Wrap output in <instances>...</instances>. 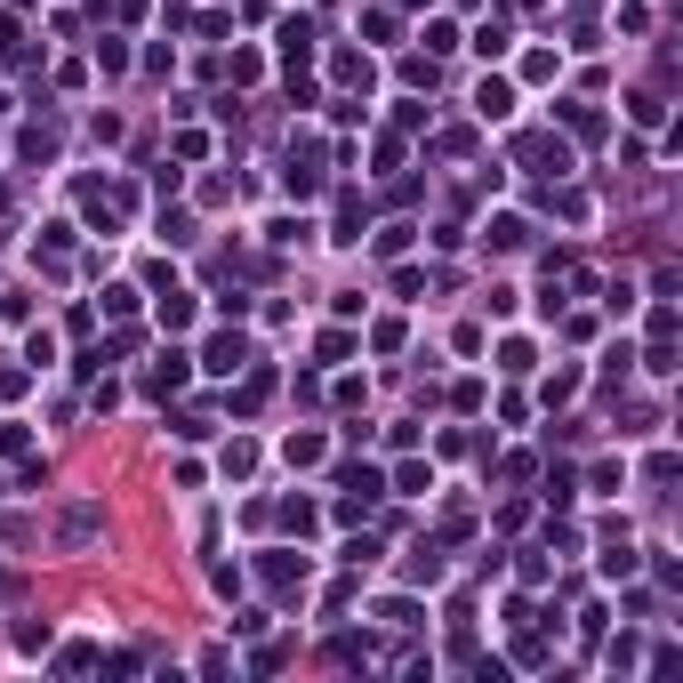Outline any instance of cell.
<instances>
[{
	"label": "cell",
	"instance_id": "cell-1",
	"mask_svg": "<svg viewBox=\"0 0 683 683\" xmlns=\"http://www.w3.org/2000/svg\"><path fill=\"white\" fill-rule=\"evenodd\" d=\"M57 539H64V547H89V539H97V507H73L57 522Z\"/></svg>",
	"mask_w": 683,
	"mask_h": 683
},
{
	"label": "cell",
	"instance_id": "cell-2",
	"mask_svg": "<svg viewBox=\"0 0 683 683\" xmlns=\"http://www.w3.org/2000/svg\"><path fill=\"white\" fill-rule=\"evenodd\" d=\"M474 105H483V121H507V113H514V89H507V81H483V89H474Z\"/></svg>",
	"mask_w": 683,
	"mask_h": 683
},
{
	"label": "cell",
	"instance_id": "cell-3",
	"mask_svg": "<svg viewBox=\"0 0 683 683\" xmlns=\"http://www.w3.org/2000/svg\"><path fill=\"white\" fill-rule=\"evenodd\" d=\"M210 370H241V338H218V346H210Z\"/></svg>",
	"mask_w": 683,
	"mask_h": 683
}]
</instances>
